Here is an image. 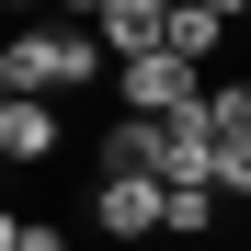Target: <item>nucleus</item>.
<instances>
[{"label": "nucleus", "mask_w": 251, "mask_h": 251, "mask_svg": "<svg viewBox=\"0 0 251 251\" xmlns=\"http://www.w3.org/2000/svg\"><path fill=\"white\" fill-rule=\"evenodd\" d=\"M217 217H228V194H217V183H183V194H172V240H205Z\"/></svg>", "instance_id": "6e6552de"}, {"label": "nucleus", "mask_w": 251, "mask_h": 251, "mask_svg": "<svg viewBox=\"0 0 251 251\" xmlns=\"http://www.w3.org/2000/svg\"><path fill=\"white\" fill-rule=\"evenodd\" d=\"M92 228H103L114 251L172 240V183H149V172H92Z\"/></svg>", "instance_id": "7ed1b4c3"}, {"label": "nucleus", "mask_w": 251, "mask_h": 251, "mask_svg": "<svg viewBox=\"0 0 251 251\" xmlns=\"http://www.w3.org/2000/svg\"><path fill=\"white\" fill-rule=\"evenodd\" d=\"M228 23H240L228 0H172V57H194V69H205V57L228 46Z\"/></svg>", "instance_id": "423d86ee"}, {"label": "nucleus", "mask_w": 251, "mask_h": 251, "mask_svg": "<svg viewBox=\"0 0 251 251\" xmlns=\"http://www.w3.org/2000/svg\"><path fill=\"white\" fill-rule=\"evenodd\" d=\"M205 92H217V80H205L194 57H137V69H114V114H149V126H183V114H205Z\"/></svg>", "instance_id": "f03ea898"}, {"label": "nucleus", "mask_w": 251, "mask_h": 251, "mask_svg": "<svg viewBox=\"0 0 251 251\" xmlns=\"http://www.w3.org/2000/svg\"><path fill=\"white\" fill-rule=\"evenodd\" d=\"M92 34H103V57H114V69H137V57L172 46V0H103Z\"/></svg>", "instance_id": "20e7f679"}, {"label": "nucleus", "mask_w": 251, "mask_h": 251, "mask_svg": "<svg viewBox=\"0 0 251 251\" xmlns=\"http://www.w3.org/2000/svg\"><path fill=\"white\" fill-rule=\"evenodd\" d=\"M0 251H69L57 217H0Z\"/></svg>", "instance_id": "9d476101"}, {"label": "nucleus", "mask_w": 251, "mask_h": 251, "mask_svg": "<svg viewBox=\"0 0 251 251\" xmlns=\"http://www.w3.org/2000/svg\"><path fill=\"white\" fill-rule=\"evenodd\" d=\"M103 69L114 57H103L92 23H23V34H0V103H69Z\"/></svg>", "instance_id": "f257e3e1"}, {"label": "nucleus", "mask_w": 251, "mask_h": 251, "mask_svg": "<svg viewBox=\"0 0 251 251\" xmlns=\"http://www.w3.org/2000/svg\"><path fill=\"white\" fill-rule=\"evenodd\" d=\"M205 126H217V137H251V80H217V92H205Z\"/></svg>", "instance_id": "1a4fd4ad"}, {"label": "nucleus", "mask_w": 251, "mask_h": 251, "mask_svg": "<svg viewBox=\"0 0 251 251\" xmlns=\"http://www.w3.org/2000/svg\"><path fill=\"white\" fill-rule=\"evenodd\" d=\"M57 137H69V114H57V103H0V160H12V172H46Z\"/></svg>", "instance_id": "39448f33"}, {"label": "nucleus", "mask_w": 251, "mask_h": 251, "mask_svg": "<svg viewBox=\"0 0 251 251\" xmlns=\"http://www.w3.org/2000/svg\"><path fill=\"white\" fill-rule=\"evenodd\" d=\"M92 172H149V183H160V126H149V114H114V126H103V160H92Z\"/></svg>", "instance_id": "0eeeda50"}]
</instances>
